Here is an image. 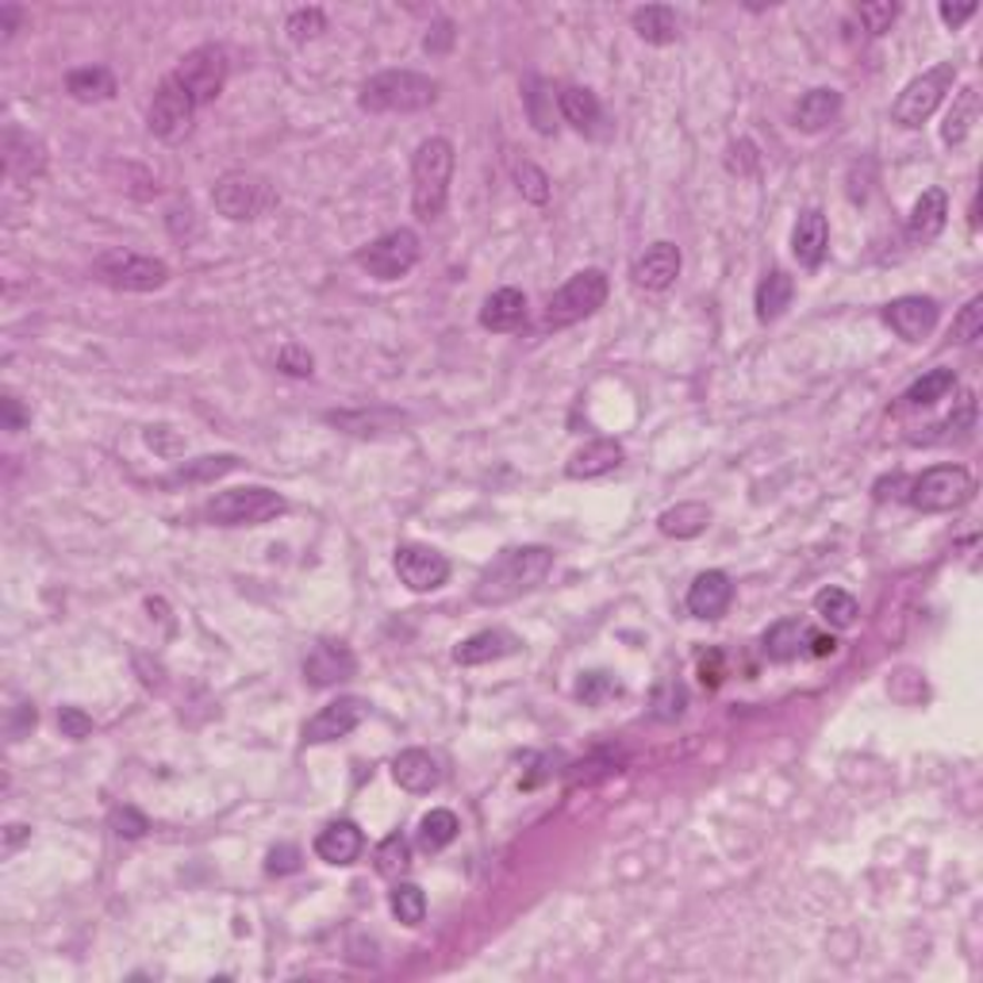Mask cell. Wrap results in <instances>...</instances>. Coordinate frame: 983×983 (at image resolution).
I'll return each mask as SVG.
<instances>
[{
	"label": "cell",
	"mask_w": 983,
	"mask_h": 983,
	"mask_svg": "<svg viewBox=\"0 0 983 983\" xmlns=\"http://www.w3.org/2000/svg\"><path fill=\"white\" fill-rule=\"evenodd\" d=\"M554 569V549L549 546H511L480 572L473 599L485 607H504L511 599L535 591Z\"/></svg>",
	"instance_id": "1"
},
{
	"label": "cell",
	"mask_w": 983,
	"mask_h": 983,
	"mask_svg": "<svg viewBox=\"0 0 983 983\" xmlns=\"http://www.w3.org/2000/svg\"><path fill=\"white\" fill-rule=\"evenodd\" d=\"M438 100V81L427 78V73L415 70H385L377 78H369L357 93V104L362 112L385 115V112H423Z\"/></svg>",
	"instance_id": "2"
},
{
	"label": "cell",
	"mask_w": 983,
	"mask_h": 983,
	"mask_svg": "<svg viewBox=\"0 0 983 983\" xmlns=\"http://www.w3.org/2000/svg\"><path fill=\"white\" fill-rule=\"evenodd\" d=\"M454 178V143L449 139H427L412 158V207L419 220H438L449 196Z\"/></svg>",
	"instance_id": "3"
},
{
	"label": "cell",
	"mask_w": 983,
	"mask_h": 983,
	"mask_svg": "<svg viewBox=\"0 0 983 983\" xmlns=\"http://www.w3.org/2000/svg\"><path fill=\"white\" fill-rule=\"evenodd\" d=\"M100 285L115 293H158L170 281V265L162 257H146L135 250H104L93 262Z\"/></svg>",
	"instance_id": "4"
},
{
	"label": "cell",
	"mask_w": 983,
	"mask_h": 983,
	"mask_svg": "<svg viewBox=\"0 0 983 983\" xmlns=\"http://www.w3.org/2000/svg\"><path fill=\"white\" fill-rule=\"evenodd\" d=\"M976 496V480L964 465H934L922 477L906 480V504L919 511H956Z\"/></svg>",
	"instance_id": "5"
},
{
	"label": "cell",
	"mask_w": 983,
	"mask_h": 983,
	"mask_svg": "<svg viewBox=\"0 0 983 983\" xmlns=\"http://www.w3.org/2000/svg\"><path fill=\"white\" fill-rule=\"evenodd\" d=\"M281 511H285V496L262 485L220 492V496L204 507V515L215 527H262V523L277 519Z\"/></svg>",
	"instance_id": "6"
},
{
	"label": "cell",
	"mask_w": 983,
	"mask_h": 983,
	"mask_svg": "<svg viewBox=\"0 0 983 983\" xmlns=\"http://www.w3.org/2000/svg\"><path fill=\"white\" fill-rule=\"evenodd\" d=\"M607 273L604 270H580L572 273L569 281H565L561 288H557L554 296H549L546 304V327H572V323L588 320V315H596L599 307H604L607 300Z\"/></svg>",
	"instance_id": "7"
},
{
	"label": "cell",
	"mask_w": 983,
	"mask_h": 983,
	"mask_svg": "<svg viewBox=\"0 0 983 983\" xmlns=\"http://www.w3.org/2000/svg\"><path fill=\"white\" fill-rule=\"evenodd\" d=\"M277 189L257 173H227L220 178V185L212 189V204L220 215H227L231 223L262 220L277 207Z\"/></svg>",
	"instance_id": "8"
},
{
	"label": "cell",
	"mask_w": 983,
	"mask_h": 983,
	"mask_svg": "<svg viewBox=\"0 0 983 983\" xmlns=\"http://www.w3.org/2000/svg\"><path fill=\"white\" fill-rule=\"evenodd\" d=\"M953 85H956V65L938 62L934 70L914 78L911 85L899 93V100L891 104V120H895L899 128H922V123L938 112V104L945 100V93H953Z\"/></svg>",
	"instance_id": "9"
},
{
	"label": "cell",
	"mask_w": 983,
	"mask_h": 983,
	"mask_svg": "<svg viewBox=\"0 0 983 983\" xmlns=\"http://www.w3.org/2000/svg\"><path fill=\"white\" fill-rule=\"evenodd\" d=\"M354 262L377 281H399L419 262V235H415L412 227H396L388 231V235L373 239L369 246L357 250Z\"/></svg>",
	"instance_id": "10"
},
{
	"label": "cell",
	"mask_w": 983,
	"mask_h": 983,
	"mask_svg": "<svg viewBox=\"0 0 983 983\" xmlns=\"http://www.w3.org/2000/svg\"><path fill=\"white\" fill-rule=\"evenodd\" d=\"M193 115H196V100L189 97L185 85L170 73V78L158 85L154 100H150V112H146L150 135H158L162 143H181V139H189V131H193Z\"/></svg>",
	"instance_id": "11"
},
{
	"label": "cell",
	"mask_w": 983,
	"mask_h": 983,
	"mask_svg": "<svg viewBox=\"0 0 983 983\" xmlns=\"http://www.w3.org/2000/svg\"><path fill=\"white\" fill-rule=\"evenodd\" d=\"M173 78L185 85V93L196 100V108L212 104V100L223 93V85H227V54H223V47L204 43L181 58Z\"/></svg>",
	"instance_id": "12"
},
{
	"label": "cell",
	"mask_w": 983,
	"mask_h": 983,
	"mask_svg": "<svg viewBox=\"0 0 983 983\" xmlns=\"http://www.w3.org/2000/svg\"><path fill=\"white\" fill-rule=\"evenodd\" d=\"M369 715V703L357 696H338L335 703L320 707V715L304 722V741L307 746H323V741H338L354 734L362 727V719Z\"/></svg>",
	"instance_id": "13"
},
{
	"label": "cell",
	"mask_w": 983,
	"mask_h": 983,
	"mask_svg": "<svg viewBox=\"0 0 983 983\" xmlns=\"http://www.w3.org/2000/svg\"><path fill=\"white\" fill-rule=\"evenodd\" d=\"M396 577L404 580L412 591H435V588L446 585L449 561H446V554H438L435 546L407 541V546L396 549Z\"/></svg>",
	"instance_id": "14"
},
{
	"label": "cell",
	"mask_w": 983,
	"mask_h": 983,
	"mask_svg": "<svg viewBox=\"0 0 983 983\" xmlns=\"http://www.w3.org/2000/svg\"><path fill=\"white\" fill-rule=\"evenodd\" d=\"M938 315L941 307L934 296H899L884 307V320L891 323V331H895L899 338H906V343H922V338L938 327Z\"/></svg>",
	"instance_id": "15"
},
{
	"label": "cell",
	"mask_w": 983,
	"mask_h": 983,
	"mask_svg": "<svg viewBox=\"0 0 983 983\" xmlns=\"http://www.w3.org/2000/svg\"><path fill=\"white\" fill-rule=\"evenodd\" d=\"M354 669L357 661L343 641H320V646H312V653L304 657V680L312 688L343 685V680L354 677Z\"/></svg>",
	"instance_id": "16"
},
{
	"label": "cell",
	"mask_w": 983,
	"mask_h": 983,
	"mask_svg": "<svg viewBox=\"0 0 983 983\" xmlns=\"http://www.w3.org/2000/svg\"><path fill=\"white\" fill-rule=\"evenodd\" d=\"M680 277V250L672 243H653L635 262V285L646 293H665Z\"/></svg>",
	"instance_id": "17"
},
{
	"label": "cell",
	"mask_w": 983,
	"mask_h": 983,
	"mask_svg": "<svg viewBox=\"0 0 983 983\" xmlns=\"http://www.w3.org/2000/svg\"><path fill=\"white\" fill-rule=\"evenodd\" d=\"M730 599H734V585H730L727 572L707 569V572H699V577L691 580L688 611L696 615V619H722V615H727V607H730Z\"/></svg>",
	"instance_id": "18"
},
{
	"label": "cell",
	"mask_w": 983,
	"mask_h": 983,
	"mask_svg": "<svg viewBox=\"0 0 983 983\" xmlns=\"http://www.w3.org/2000/svg\"><path fill=\"white\" fill-rule=\"evenodd\" d=\"M827 250H830V223H827V215H822L819 207H807V212L795 220V227H791V254L799 257V265L814 270V265H822Z\"/></svg>",
	"instance_id": "19"
},
{
	"label": "cell",
	"mask_w": 983,
	"mask_h": 983,
	"mask_svg": "<svg viewBox=\"0 0 983 983\" xmlns=\"http://www.w3.org/2000/svg\"><path fill=\"white\" fill-rule=\"evenodd\" d=\"M362 830H357V822L349 819H338V822H327V827L315 834V857L327 864H338V869H346V864H354L357 857H362Z\"/></svg>",
	"instance_id": "20"
},
{
	"label": "cell",
	"mask_w": 983,
	"mask_h": 983,
	"mask_svg": "<svg viewBox=\"0 0 983 983\" xmlns=\"http://www.w3.org/2000/svg\"><path fill=\"white\" fill-rule=\"evenodd\" d=\"M523 641L511 635V630L504 627H492V630H477L473 638H465L462 646L454 649V661L457 665H488V661H499V657H511L519 653Z\"/></svg>",
	"instance_id": "21"
},
{
	"label": "cell",
	"mask_w": 983,
	"mask_h": 983,
	"mask_svg": "<svg viewBox=\"0 0 983 983\" xmlns=\"http://www.w3.org/2000/svg\"><path fill=\"white\" fill-rule=\"evenodd\" d=\"M393 777L396 784L412 791V795H423V791H435L443 784V769H438V761L427 749H404L393 761Z\"/></svg>",
	"instance_id": "22"
},
{
	"label": "cell",
	"mask_w": 983,
	"mask_h": 983,
	"mask_svg": "<svg viewBox=\"0 0 983 983\" xmlns=\"http://www.w3.org/2000/svg\"><path fill=\"white\" fill-rule=\"evenodd\" d=\"M619 465H622V446L615 443V438H596V443H588L585 449H577V454L569 457L565 473H569L572 480H596L615 473Z\"/></svg>",
	"instance_id": "23"
},
{
	"label": "cell",
	"mask_w": 983,
	"mask_h": 983,
	"mask_svg": "<svg viewBox=\"0 0 983 983\" xmlns=\"http://www.w3.org/2000/svg\"><path fill=\"white\" fill-rule=\"evenodd\" d=\"M527 320V296L519 293V288H496L485 307H480V327L485 331H515L519 323Z\"/></svg>",
	"instance_id": "24"
},
{
	"label": "cell",
	"mask_w": 983,
	"mask_h": 983,
	"mask_svg": "<svg viewBox=\"0 0 983 983\" xmlns=\"http://www.w3.org/2000/svg\"><path fill=\"white\" fill-rule=\"evenodd\" d=\"M841 112V93L838 89H811L803 100L795 104V128L807 131V135H819L830 123L838 120Z\"/></svg>",
	"instance_id": "25"
},
{
	"label": "cell",
	"mask_w": 983,
	"mask_h": 983,
	"mask_svg": "<svg viewBox=\"0 0 983 983\" xmlns=\"http://www.w3.org/2000/svg\"><path fill=\"white\" fill-rule=\"evenodd\" d=\"M630 20H635L638 39L649 47H669L680 39V20L669 4H646V8H638Z\"/></svg>",
	"instance_id": "26"
},
{
	"label": "cell",
	"mask_w": 983,
	"mask_h": 983,
	"mask_svg": "<svg viewBox=\"0 0 983 983\" xmlns=\"http://www.w3.org/2000/svg\"><path fill=\"white\" fill-rule=\"evenodd\" d=\"M949 220V196L941 189H926L919 200H914V212H911V239L914 243H930L945 231Z\"/></svg>",
	"instance_id": "27"
},
{
	"label": "cell",
	"mask_w": 983,
	"mask_h": 983,
	"mask_svg": "<svg viewBox=\"0 0 983 983\" xmlns=\"http://www.w3.org/2000/svg\"><path fill=\"white\" fill-rule=\"evenodd\" d=\"M791 296H795V281H791L784 270L764 273V281L757 285V320L761 323L780 320V315L788 312Z\"/></svg>",
	"instance_id": "28"
},
{
	"label": "cell",
	"mask_w": 983,
	"mask_h": 983,
	"mask_svg": "<svg viewBox=\"0 0 983 983\" xmlns=\"http://www.w3.org/2000/svg\"><path fill=\"white\" fill-rule=\"evenodd\" d=\"M65 93L81 100V104H100V100L115 97V78L104 65H85V70H73L65 78Z\"/></svg>",
	"instance_id": "29"
},
{
	"label": "cell",
	"mask_w": 983,
	"mask_h": 983,
	"mask_svg": "<svg viewBox=\"0 0 983 983\" xmlns=\"http://www.w3.org/2000/svg\"><path fill=\"white\" fill-rule=\"evenodd\" d=\"M557 108H561L565 123H572L577 131H596V123L604 120V108H599L596 93L580 85L561 89V93H557Z\"/></svg>",
	"instance_id": "30"
},
{
	"label": "cell",
	"mask_w": 983,
	"mask_h": 983,
	"mask_svg": "<svg viewBox=\"0 0 983 983\" xmlns=\"http://www.w3.org/2000/svg\"><path fill=\"white\" fill-rule=\"evenodd\" d=\"M657 527H661V535H669V538H699L707 527H711V507L707 504H677V507H669V511H661Z\"/></svg>",
	"instance_id": "31"
},
{
	"label": "cell",
	"mask_w": 983,
	"mask_h": 983,
	"mask_svg": "<svg viewBox=\"0 0 983 983\" xmlns=\"http://www.w3.org/2000/svg\"><path fill=\"white\" fill-rule=\"evenodd\" d=\"M807 635H811V630L799 619H780L777 627H769V635H764V653H769L772 661H795V657L803 653Z\"/></svg>",
	"instance_id": "32"
},
{
	"label": "cell",
	"mask_w": 983,
	"mask_h": 983,
	"mask_svg": "<svg viewBox=\"0 0 983 983\" xmlns=\"http://www.w3.org/2000/svg\"><path fill=\"white\" fill-rule=\"evenodd\" d=\"M239 469L235 454H215V457H196V462H185L173 477H165V485H204V480H215L223 473Z\"/></svg>",
	"instance_id": "33"
},
{
	"label": "cell",
	"mask_w": 983,
	"mask_h": 983,
	"mask_svg": "<svg viewBox=\"0 0 983 983\" xmlns=\"http://www.w3.org/2000/svg\"><path fill=\"white\" fill-rule=\"evenodd\" d=\"M457 830H462L457 814L446 811V807H435V811L423 814V822H419V849L423 853H438V849H446L449 841L457 838Z\"/></svg>",
	"instance_id": "34"
},
{
	"label": "cell",
	"mask_w": 983,
	"mask_h": 983,
	"mask_svg": "<svg viewBox=\"0 0 983 983\" xmlns=\"http://www.w3.org/2000/svg\"><path fill=\"white\" fill-rule=\"evenodd\" d=\"M814 611L822 615V619L830 622V627L838 630H849L857 622V615H861V607H857V599L849 596V591L841 588H822L819 596H814Z\"/></svg>",
	"instance_id": "35"
},
{
	"label": "cell",
	"mask_w": 983,
	"mask_h": 983,
	"mask_svg": "<svg viewBox=\"0 0 983 983\" xmlns=\"http://www.w3.org/2000/svg\"><path fill=\"white\" fill-rule=\"evenodd\" d=\"M953 388H956V373L953 369H930V373H922L911 388H906L903 399L911 407H930V404H938V399H945Z\"/></svg>",
	"instance_id": "36"
},
{
	"label": "cell",
	"mask_w": 983,
	"mask_h": 983,
	"mask_svg": "<svg viewBox=\"0 0 983 983\" xmlns=\"http://www.w3.org/2000/svg\"><path fill=\"white\" fill-rule=\"evenodd\" d=\"M972 120H976V89H961L956 104L949 108L945 123H941V139H945L949 146H961L964 139H969Z\"/></svg>",
	"instance_id": "37"
},
{
	"label": "cell",
	"mask_w": 983,
	"mask_h": 983,
	"mask_svg": "<svg viewBox=\"0 0 983 983\" xmlns=\"http://www.w3.org/2000/svg\"><path fill=\"white\" fill-rule=\"evenodd\" d=\"M373 861H377V872H381V876H385V880H399L407 869H412V845H407V838H404V834H388V838L377 845Z\"/></svg>",
	"instance_id": "38"
},
{
	"label": "cell",
	"mask_w": 983,
	"mask_h": 983,
	"mask_svg": "<svg viewBox=\"0 0 983 983\" xmlns=\"http://www.w3.org/2000/svg\"><path fill=\"white\" fill-rule=\"evenodd\" d=\"M393 914L404 926H419L423 919H427V895H423V888L415 884H396L393 888Z\"/></svg>",
	"instance_id": "39"
},
{
	"label": "cell",
	"mask_w": 983,
	"mask_h": 983,
	"mask_svg": "<svg viewBox=\"0 0 983 983\" xmlns=\"http://www.w3.org/2000/svg\"><path fill=\"white\" fill-rule=\"evenodd\" d=\"M685 707H688V691H685V685H680V680H661V685H657V691H653V715L657 719H680V715H685Z\"/></svg>",
	"instance_id": "40"
},
{
	"label": "cell",
	"mask_w": 983,
	"mask_h": 983,
	"mask_svg": "<svg viewBox=\"0 0 983 983\" xmlns=\"http://www.w3.org/2000/svg\"><path fill=\"white\" fill-rule=\"evenodd\" d=\"M285 31H288V39H293V43H307V39H315V36H323V31H327V16H323L320 8H300V12L288 16Z\"/></svg>",
	"instance_id": "41"
},
{
	"label": "cell",
	"mask_w": 983,
	"mask_h": 983,
	"mask_svg": "<svg viewBox=\"0 0 983 983\" xmlns=\"http://www.w3.org/2000/svg\"><path fill=\"white\" fill-rule=\"evenodd\" d=\"M983 335V296H972L953 320V343H976Z\"/></svg>",
	"instance_id": "42"
},
{
	"label": "cell",
	"mask_w": 983,
	"mask_h": 983,
	"mask_svg": "<svg viewBox=\"0 0 983 983\" xmlns=\"http://www.w3.org/2000/svg\"><path fill=\"white\" fill-rule=\"evenodd\" d=\"M515 181H519V193L527 200H535V204H546V200H549V178L538 170L535 162L515 165Z\"/></svg>",
	"instance_id": "43"
},
{
	"label": "cell",
	"mask_w": 983,
	"mask_h": 983,
	"mask_svg": "<svg viewBox=\"0 0 983 983\" xmlns=\"http://www.w3.org/2000/svg\"><path fill=\"white\" fill-rule=\"evenodd\" d=\"M727 170L738 173V178H757V170H761V154H757V146L749 143V139H738V143H730V150H727Z\"/></svg>",
	"instance_id": "44"
},
{
	"label": "cell",
	"mask_w": 983,
	"mask_h": 983,
	"mask_svg": "<svg viewBox=\"0 0 983 983\" xmlns=\"http://www.w3.org/2000/svg\"><path fill=\"white\" fill-rule=\"evenodd\" d=\"M857 16H861V23H864V31H869V36H884V31H891V23H895L899 4H891V0H880V4H861V8H857Z\"/></svg>",
	"instance_id": "45"
},
{
	"label": "cell",
	"mask_w": 983,
	"mask_h": 983,
	"mask_svg": "<svg viewBox=\"0 0 983 983\" xmlns=\"http://www.w3.org/2000/svg\"><path fill=\"white\" fill-rule=\"evenodd\" d=\"M619 680H611L607 672H588V677H580L577 685V696L585 699V703H604V699L619 696Z\"/></svg>",
	"instance_id": "46"
},
{
	"label": "cell",
	"mask_w": 983,
	"mask_h": 983,
	"mask_svg": "<svg viewBox=\"0 0 983 983\" xmlns=\"http://www.w3.org/2000/svg\"><path fill=\"white\" fill-rule=\"evenodd\" d=\"M58 730H62L65 738L81 741V738L93 734V719H89L81 707H62V711H58Z\"/></svg>",
	"instance_id": "47"
},
{
	"label": "cell",
	"mask_w": 983,
	"mask_h": 983,
	"mask_svg": "<svg viewBox=\"0 0 983 983\" xmlns=\"http://www.w3.org/2000/svg\"><path fill=\"white\" fill-rule=\"evenodd\" d=\"M265 872H270V876H293V872H300V849L273 845L270 857H265Z\"/></svg>",
	"instance_id": "48"
},
{
	"label": "cell",
	"mask_w": 983,
	"mask_h": 983,
	"mask_svg": "<svg viewBox=\"0 0 983 983\" xmlns=\"http://www.w3.org/2000/svg\"><path fill=\"white\" fill-rule=\"evenodd\" d=\"M112 830L120 838H143L150 830L146 814H139L135 807H120V811H112Z\"/></svg>",
	"instance_id": "49"
},
{
	"label": "cell",
	"mask_w": 983,
	"mask_h": 983,
	"mask_svg": "<svg viewBox=\"0 0 983 983\" xmlns=\"http://www.w3.org/2000/svg\"><path fill=\"white\" fill-rule=\"evenodd\" d=\"M277 365L288 373V377H312V365H315V357L307 354L304 346H296V343H293V346H285V349H281Z\"/></svg>",
	"instance_id": "50"
},
{
	"label": "cell",
	"mask_w": 983,
	"mask_h": 983,
	"mask_svg": "<svg viewBox=\"0 0 983 983\" xmlns=\"http://www.w3.org/2000/svg\"><path fill=\"white\" fill-rule=\"evenodd\" d=\"M699 677H703L707 688H719L722 685V653H719V649H711V653L699 661Z\"/></svg>",
	"instance_id": "51"
},
{
	"label": "cell",
	"mask_w": 983,
	"mask_h": 983,
	"mask_svg": "<svg viewBox=\"0 0 983 983\" xmlns=\"http://www.w3.org/2000/svg\"><path fill=\"white\" fill-rule=\"evenodd\" d=\"M938 12H941V20H945L949 28H961L964 20H972V16H976V4H941Z\"/></svg>",
	"instance_id": "52"
},
{
	"label": "cell",
	"mask_w": 983,
	"mask_h": 983,
	"mask_svg": "<svg viewBox=\"0 0 983 983\" xmlns=\"http://www.w3.org/2000/svg\"><path fill=\"white\" fill-rule=\"evenodd\" d=\"M0 407H4V427L8 430H20L23 423H28V415H23V407H20V399H16V396H4V399H0Z\"/></svg>",
	"instance_id": "53"
},
{
	"label": "cell",
	"mask_w": 983,
	"mask_h": 983,
	"mask_svg": "<svg viewBox=\"0 0 983 983\" xmlns=\"http://www.w3.org/2000/svg\"><path fill=\"white\" fill-rule=\"evenodd\" d=\"M807 653H811V657H834L838 641L830 635H807Z\"/></svg>",
	"instance_id": "54"
},
{
	"label": "cell",
	"mask_w": 983,
	"mask_h": 983,
	"mask_svg": "<svg viewBox=\"0 0 983 983\" xmlns=\"http://www.w3.org/2000/svg\"><path fill=\"white\" fill-rule=\"evenodd\" d=\"M449 43H454V28H449V23L443 20L435 28V36H427V50H430V54H443Z\"/></svg>",
	"instance_id": "55"
},
{
	"label": "cell",
	"mask_w": 983,
	"mask_h": 983,
	"mask_svg": "<svg viewBox=\"0 0 983 983\" xmlns=\"http://www.w3.org/2000/svg\"><path fill=\"white\" fill-rule=\"evenodd\" d=\"M28 838H31V830L20 827V822H12V827H8V834H4V849L12 853V849L20 845V841H28Z\"/></svg>",
	"instance_id": "56"
}]
</instances>
